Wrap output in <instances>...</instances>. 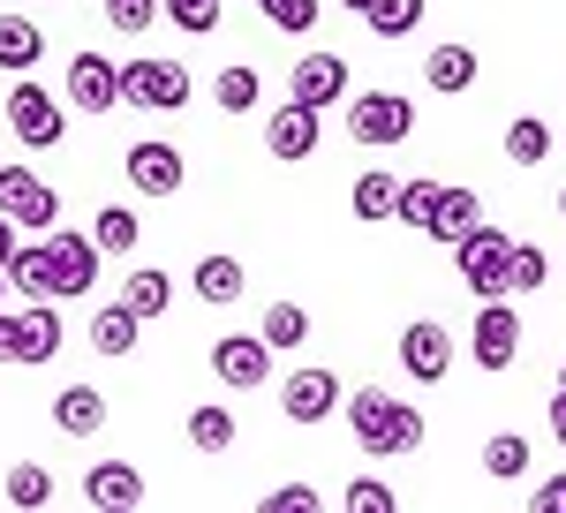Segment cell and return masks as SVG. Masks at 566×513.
Returning <instances> with one entry per match:
<instances>
[{
    "instance_id": "34",
    "label": "cell",
    "mask_w": 566,
    "mask_h": 513,
    "mask_svg": "<svg viewBox=\"0 0 566 513\" xmlns=\"http://www.w3.org/2000/svg\"><path fill=\"white\" fill-rule=\"evenodd\" d=\"M552 280V256L536 250V242H514V264H506V295H536Z\"/></svg>"
},
{
    "instance_id": "5",
    "label": "cell",
    "mask_w": 566,
    "mask_h": 513,
    "mask_svg": "<svg viewBox=\"0 0 566 513\" xmlns=\"http://www.w3.org/2000/svg\"><path fill=\"white\" fill-rule=\"evenodd\" d=\"M348 136L363 151H392L416 136V106L400 91H363V98H348Z\"/></svg>"
},
{
    "instance_id": "1",
    "label": "cell",
    "mask_w": 566,
    "mask_h": 513,
    "mask_svg": "<svg viewBox=\"0 0 566 513\" xmlns=\"http://www.w3.org/2000/svg\"><path fill=\"white\" fill-rule=\"evenodd\" d=\"M348 430H355V446H363L370 461H386V453H416V446H423V408L386 400V392L370 385V392H355V400H348Z\"/></svg>"
},
{
    "instance_id": "30",
    "label": "cell",
    "mask_w": 566,
    "mask_h": 513,
    "mask_svg": "<svg viewBox=\"0 0 566 513\" xmlns=\"http://www.w3.org/2000/svg\"><path fill=\"white\" fill-rule=\"evenodd\" d=\"M258 333H264V347H272V355H287V347L310 341V310H295V302H272Z\"/></svg>"
},
{
    "instance_id": "20",
    "label": "cell",
    "mask_w": 566,
    "mask_h": 513,
    "mask_svg": "<svg viewBox=\"0 0 566 513\" xmlns=\"http://www.w3.org/2000/svg\"><path fill=\"white\" fill-rule=\"evenodd\" d=\"M423 84L431 91H446V98H453V91H469L476 84V53H469V45H431V53H423Z\"/></svg>"
},
{
    "instance_id": "19",
    "label": "cell",
    "mask_w": 566,
    "mask_h": 513,
    "mask_svg": "<svg viewBox=\"0 0 566 513\" xmlns=\"http://www.w3.org/2000/svg\"><path fill=\"white\" fill-rule=\"evenodd\" d=\"M53 430H61V438H98V430H106V400H98L91 385H61V392H53Z\"/></svg>"
},
{
    "instance_id": "13",
    "label": "cell",
    "mask_w": 566,
    "mask_h": 513,
    "mask_svg": "<svg viewBox=\"0 0 566 513\" xmlns=\"http://www.w3.org/2000/svg\"><path fill=\"white\" fill-rule=\"evenodd\" d=\"M287 98H303V106H317V114L340 106V98H348V61H340V53H303L295 76H287Z\"/></svg>"
},
{
    "instance_id": "4",
    "label": "cell",
    "mask_w": 566,
    "mask_h": 513,
    "mask_svg": "<svg viewBox=\"0 0 566 513\" xmlns=\"http://www.w3.org/2000/svg\"><path fill=\"white\" fill-rule=\"evenodd\" d=\"M506 264H514V242H506L499 227H483V219L453 242V272L469 280V295H476V302L506 295Z\"/></svg>"
},
{
    "instance_id": "36",
    "label": "cell",
    "mask_w": 566,
    "mask_h": 513,
    "mask_svg": "<svg viewBox=\"0 0 566 513\" xmlns=\"http://www.w3.org/2000/svg\"><path fill=\"white\" fill-rule=\"evenodd\" d=\"M159 15H167L159 0H106V23H114L122 39H144V31H151Z\"/></svg>"
},
{
    "instance_id": "33",
    "label": "cell",
    "mask_w": 566,
    "mask_h": 513,
    "mask_svg": "<svg viewBox=\"0 0 566 513\" xmlns=\"http://www.w3.org/2000/svg\"><path fill=\"white\" fill-rule=\"evenodd\" d=\"M0 491H8V506H23V513H39L45 499H53V475L39 469V461H15V469H8V483H0Z\"/></svg>"
},
{
    "instance_id": "11",
    "label": "cell",
    "mask_w": 566,
    "mask_h": 513,
    "mask_svg": "<svg viewBox=\"0 0 566 513\" xmlns=\"http://www.w3.org/2000/svg\"><path fill=\"white\" fill-rule=\"evenodd\" d=\"M453 355H461V347H453V333H446L438 317H416V325L400 333V370H408L416 385H446Z\"/></svg>"
},
{
    "instance_id": "48",
    "label": "cell",
    "mask_w": 566,
    "mask_h": 513,
    "mask_svg": "<svg viewBox=\"0 0 566 513\" xmlns=\"http://www.w3.org/2000/svg\"><path fill=\"white\" fill-rule=\"evenodd\" d=\"M0 295H8V272H0Z\"/></svg>"
},
{
    "instance_id": "32",
    "label": "cell",
    "mask_w": 566,
    "mask_h": 513,
    "mask_svg": "<svg viewBox=\"0 0 566 513\" xmlns=\"http://www.w3.org/2000/svg\"><path fill=\"white\" fill-rule=\"evenodd\" d=\"M258 98H264L258 69H219V84H212V106H219V114H250Z\"/></svg>"
},
{
    "instance_id": "46",
    "label": "cell",
    "mask_w": 566,
    "mask_h": 513,
    "mask_svg": "<svg viewBox=\"0 0 566 513\" xmlns=\"http://www.w3.org/2000/svg\"><path fill=\"white\" fill-rule=\"evenodd\" d=\"M559 219H566V189H559Z\"/></svg>"
},
{
    "instance_id": "24",
    "label": "cell",
    "mask_w": 566,
    "mask_h": 513,
    "mask_svg": "<svg viewBox=\"0 0 566 513\" xmlns=\"http://www.w3.org/2000/svg\"><path fill=\"white\" fill-rule=\"evenodd\" d=\"M39 53H45V39H39V23L31 15H0V69H39Z\"/></svg>"
},
{
    "instance_id": "38",
    "label": "cell",
    "mask_w": 566,
    "mask_h": 513,
    "mask_svg": "<svg viewBox=\"0 0 566 513\" xmlns=\"http://www.w3.org/2000/svg\"><path fill=\"white\" fill-rule=\"evenodd\" d=\"M159 8H167V23H181L189 39L219 31V0H159Z\"/></svg>"
},
{
    "instance_id": "15",
    "label": "cell",
    "mask_w": 566,
    "mask_h": 513,
    "mask_svg": "<svg viewBox=\"0 0 566 513\" xmlns=\"http://www.w3.org/2000/svg\"><path fill=\"white\" fill-rule=\"evenodd\" d=\"M181 181H189V167H181L175 144H159V136L129 144V189H144V197H175Z\"/></svg>"
},
{
    "instance_id": "14",
    "label": "cell",
    "mask_w": 566,
    "mask_h": 513,
    "mask_svg": "<svg viewBox=\"0 0 566 513\" xmlns=\"http://www.w3.org/2000/svg\"><path fill=\"white\" fill-rule=\"evenodd\" d=\"M317 128H325V114H317V106H303V98H287V106L264 122V151L295 167V159H310V151H317Z\"/></svg>"
},
{
    "instance_id": "35",
    "label": "cell",
    "mask_w": 566,
    "mask_h": 513,
    "mask_svg": "<svg viewBox=\"0 0 566 513\" xmlns=\"http://www.w3.org/2000/svg\"><path fill=\"white\" fill-rule=\"evenodd\" d=\"M189 446L197 453H227L234 446V416L227 408H189Z\"/></svg>"
},
{
    "instance_id": "29",
    "label": "cell",
    "mask_w": 566,
    "mask_h": 513,
    "mask_svg": "<svg viewBox=\"0 0 566 513\" xmlns=\"http://www.w3.org/2000/svg\"><path fill=\"white\" fill-rule=\"evenodd\" d=\"M91 242H98L106 256H129L136 242H144V227H136V212H129V205H106V212L91 219Z\"/></svg>"
},
{
    "instance_id": "8",
    "label": "cell",
    "mask_w": 566,
    "mask_h": 513,
    "mask_svg": "<svg viewBox=\"0 0 566 513\" xmlns=\"http://www.w3.org/2000/svg\"><path fill=\"white\" fill-rule=\"evenodd\" d=\"M0 212L15 219L23 234H45V227H61V197L31 167H0Z\"/></svg>"
},
{
    "instance_id": "44",
    "label": "cell",
    "mask_w": 566,
    "mask_h": 513,
    "mask_svg": "<svg viewBox=\"0 0 566 513\" xmlns=\"http://www.w3.org/2000/svg\"><path fill=\"white\" fill-rule=\"evenodd\" d=\"M552 438H559V446H566V385H559V392H552Z\"/></svg>"
},
{
    "instance_id": "3",
    "label": "cell",
    "mask_w": 566,
    "mask_h": 513,
    "mask_svg": "<svg viewBox=\"0 0 566 513\" xmlns=\"http://www.w3.org/2000/svg\"><path fill=\"white\" fill-rule=\"evenodd\" d=\"M61 355V310H0V370H45Z\"/></svg>"
},
{
    "instance_id": "25",
    "label": "cell",
    "mask_w": 566,
    "mask_h": 513,
    "mask_svg": "<svg viewBox=\"0 0 566 513\" xmlns=\"http://www.w3.org/2000/svg\"><path fill=\"white\" fill-rule=\"evenodd\" d=\"M136 333H144V317H136L129 302H114V310H98V317H91V347H98V355H129Z\"/></svg>"
},
{
    "instance_id": "17",
    "label": "cell",
    "mask_w": 566,
    "mask_h": 513,
    "mask_svg": "<svg viewBox=\"0 0 566 513\" xmlns=\"http://www.w3.org/2000/svg\"><path fill=\"white\" fill-rule=\"evenodd\" d=\"M84 506H98V513H136V506H144V475H136L129 461H98V469L84 475Z\"/></svg>"
},
{
    "instance_id": "43",
    "label": "cell",
    "mask_w": 566,
    "mask_h": 513,
    "mask_svg": "<svg viewBox=\"0 0 566 513\" xmlns=\"http://www.w3.org/2000/svg\"><path fill=\"white\" fill-rule=\"evenodd\" d=\"M15 242H23V227H15V219L0 212V264H8V250H15Z\"/></svg>"
},
{
    "instance_id": "40",
    "label": "cell",
    "mask_w": 566,
    "mask_h": 513,
    "mask_svg": "<svg viewBox=\"0 0 566 513\" xmlns=\"http://www.w3.org/2000/svg\"><path fill=\"white\" fill-rule=\"evenodd\" d=\"M264 513H325V491L287 483V491H264Z\"/></svg>"
},
{
    "instance_id": "26",
    "label": "cell",
    "mask_w": 566,
    "mask_h": 513,
    "mask_svg": "<svg viewBox=\"0 0 566 513\" xmlns=\"http://www.w3.org/2000/svg\"><path fill=\"white\" fill-rule=\"evenodd\" d=\"M483 475H491V483H522V475H528V438H522V430L483 438Z\"/></svg>"
},
{
    "instance_id": "16",
    "label": "cell",
    "mask_w": 566,
    "mask_h": 513,
    "mask_svg": "<svg viewBox=\"0 0 566 513\" xmlns=\"http://www.w3.org/2000/svg\"><path fill=\"white\" fill-rule=\"evenodd\" d=\"M340 408V378L333 370H295V378L280 385V416L287 423H325Z\"/></svg>"
},
{
    "instance_id": "41",
    "label": "cell",
    "mask_w": 566,
    "mask_h": 513,
    "mask_svg": "<svg viewBox=\"0 0 566 513\" xmlns=\"http://www.w3.org/2000/svg\"><path fill=\"white\" fill-rule=\"evenodd\" d=\"M264 15H272L280 31H295V39H303L310 23H317V0H264Z\"/></svg>"
},
{
    "instance_id": "28",
    "label": "cell",
    "mask_w": 566,
    "mask_h": 513,
    "mask_svg": "<svg viewBox=\"0 0 566 513\" xmlns=\"http://www.w3.org/2000/svg\"><path fill=\"white\" fill-rule=\"evenodd\" d=\"M506 159H514V167H544V159H552V122H536V114L506 122Z\"/></svg>"
},
{
    "instance_id": "27",
    "label": "cell",
    "mask_w": 566,
    "mask_h": 513,
    "mask_svg": "<svg viewBox=\"0 0 566 513\" xmlns=\"http://www.w3.org/2000/svg\"><path fill=\"white\" fill-rule=\"evenodd\" d=\"M0 272H8V295H23V302H53V295H45V250H39V242H31V250L15 242Z\"/></svg>"
},
{
    "instance_id": "23",
    "label": "cell",
    "mask_w": 566,
    "mask_h": 513,
    "mask_svg": "<svg viewBox=\"0 0 566 513\" xmlns=\"http://www.w3.org/2000/svg\"><path fill=\"white\" fill-rule=\"evenodd\" d=\"M355 219H363V227H378V219H392L400 212V174H386V167H370L363 174V181H355Z\"/></svg>"
},
{
    "instance_id": "10",
    "label": "cell",
    "mask_w": 566,
    "mask_h": 513,
    "mask_svg": "<svg viewBox=\"0 0 566 513\" xmlns=\"http://www.w3.org/2000/svg\"><path fill=\"white\" fill-rule=\"evenodd\" d=\"M61 98H69L76 114H114V106H122V61H106V53H76Z\"/></svg>"
},
{
    "instance_id": "42",
    "label": "cell",
    "mask_w": 566,
    "mask_h": 513,
    "mask_svg": "<svg viewBox=\"0 0 566 513\" xmlns=\"http://www.w3.org/2000/svg\"><path fill=\"white\" fill-rule=\"evenodd\" d=\"M528 506H536V513H566V469L552 475V483H544V491H536V499H528Z\"/></svg>"
},
{
    "instance_id": "22",
    "label": "cell",
    "mask_w": 566,
    "mask_h": 513,
    "mask_svg": "<svg viewBox=\"0 0 566 513\" xmlns=\"http://www.w3.org/2000/svg\"><path fill=\"white\" fill-rule=\"evenodd\" d=\"M122 302H129L144 325H151V317H167V302H175V272H159V264H136L129 287H122Z\"/></svg>"
},
{
    "instance_id": "12",
    "label": "cell",
    "mask_w": 566,
    "mask_h": 513,
    "mask_svg": "<svg viewBox=\"0 0 566 513\" xmlns=\"http://www.w3.org/2000/svg\"><path fill=\"white\" fill-rule=\"evenodd\" d=\"M264 370H272V347H264V333H227V341H212V378H219V385L258 392Z\"/></svg>"
},
{
    "instance_id": "7",
    "label": "cell",
    "mask_w": 566,
    "mask_h": 513,
    "mask_svg": "<svg viewBox=\"0 0 566 513\" xmlns=\"http://www.w3.org/2000/svg\"><path fill=\"white\" fill-rule=\"evenodd\" d=\"M514 295H491L476 310V333H469V355H476V370H506L514 355H522V310H506Z\"/></svg>"
},
{
    "instance_id": "2",
    "label": "cell",
    "mask_w": 566,
    "mask_h": 513,
    "mask_svg": "<svg viewBox=\"0 0 566 513\" xmlns=\"http://www.w3.org/2000/svg\"><path fill=\"white\" fill-rule=\"evenodd\" d=\"M39 250H45V295H53V302H76V295H91V287H98L106 250H98L91 234H76V227H45Z\"/></svg>"
},
{
    "instance_id": "9",
    "label": "cell",
    "mask_w": 566,
    "mask_h": 513,
    "mask_svg": "<svg viewBox=\"0 0 566 513\" xmlns=\"http://www.w3.org/2000/svg\"><path fill=\"white\" fill-rule=\"evenodd\" d=\"M8 128H15L31 151H45V144L69 136V128H61V98L45 84H31V76H15V91H8Z\"/></svg>"
},
{
    "instance_id": "6",
    "label": "cell",
    "mask_w": 566,
    "mask_h": 513,
    "mask_svg": "<svg viewBox=\"0 0 566 513\" xmlns=\"http://www.w3.org/2000/svg\"><path fill=\"white\" fill-rule=\"evenodd\" d=\"M189 91L197 84L181 61H122V106H136V114H181Z\"/></svg>"
},
{
    "instance_id": "47",
    "label": "cell",
    "mask_w": 566,
    "mask_h": 513,
    "mask_svg": "<svg viewBox=\"0 0 566 513\" xmlns=\"http://www.w3.org/2000/svg\"><path fill=\"white\" fill-rule=\"evenodd\" d=\"M559 385H566V355H559Z\"/></svg>"
},
{
    "instance_id": "39",
    "label": "cell",
    "mask_w": 566,
    "mask_h": 513,
    "mask_svg": "<svg viewBox=\"0 0 566 513\" xmlns=\"http://www.w3.org/2000/svg\"><path fill=\"white\" fill-rule=\"evenodd\" d=\"M340 506H348V513H392L400 499H392V491L378 483V475H355L348 491H340Z\"/></svg>"
},
{
    "instance_id": "31",
    "label": "cell",
    "mask_w": 566,
    "mask_h": 513,
    "mask_svg": "<svg viewBox=\"0 0 566 513\" xmlns=\"http://www.w3.org/2000/svg\"><path fill=\"white\" fill-rule=\"evenodd\" d=\"M363 23H370L378 39H416V23H423V0H370V8H363Z\"/></svg>"
},
{
    "instance_id": "18",
    "label": "cell",
    "mask_w": 566,
    "mask_h": 513,
    "mask_svg": "<svg viewBox=\"0 0 566 513\" xmlns=\"http://www.w3.org/2000/svg\"><path fill=\"white\" fill-rule=\"evenodd\" d=\"M189 287H197V302H212V310H227V302H242V287H250V272H242V256L205 250V256H197V272H189Z\"/></svg>"
},
{
    "instance_id": "45",
    "label": "cell",
    "mask_w": 566,
    "mask_h": 513,
    "mask_svg": "<svg viewBox=\"0 0 566 513\" xmlns=\"http://www.w3.org/2000/svg\"><path fill=\"white\" fill-rule=\"evenodd\" d=\"M340 8H370V0H340Z\"/></svg>"
},
{
    "instance_id": "21",
    "label": "cell",
    "mask_w": 566,
    "mask_h": 513,
    "mask_svg": "<svg viewBox=\"0 0 566 513\" xmlns=\"http://www.w3.org/2000/svg\"><path fill=\"white\" fill-rule=\"evenodd\" d=\"M476 219H483L476 189H438V212H431V227H423V234H431V242H446V250H453V242H461V234H469V227H476Z\"/></svg>"
},
{
    "instance_id": "37",
    "label": "cell",
    "mask_w": 566,
    "mask_h": 513,
    "mask_svg": "<svg viewBox=\"0 0 566 513\" xmlns=\"http://www.w3.org/2000/svg\"><path fill=\"white\" fill-rule=\"evenodd\" d=\"M438 189H446V181H400V212H392V219H408V227L423 234L431 212H438Z\"/></svg>"
}]
</instances>
